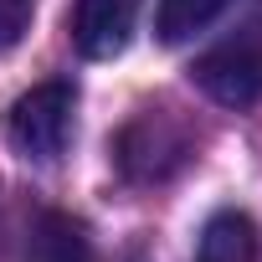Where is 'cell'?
<instances>
[{
  "mask_svg": "<svg viewBox=\"0 0 262 262\" xmlns=\"http://www.w3.org/2000/svg\"><path fill=\"white\" fill-rule=\"evenodd\" d=\"M195 160V123L175 103H144L113 134V165L134 185H165Z\"/></svg>",
  "mask_w": 262,
  "mask_h": 262,
  "instance_id": "1",
  "label": "cell"
},
{
  "mask_svg": "<svg viewBox=\"0 0 262 262\" xmlns=\"http://www.w3.org/2000/svg\"><path fill=\"white\" fill-rule=\"evenodd\" d=\"M72 113H77V93H72V82H36L31 93H21L16 103H11V113H6V134H11V144L26 155V160H36V165H52V160H62V149H67V139H72Z\"/></svg>",
  "mask_w": 262,
  "mask_h": 262,
  "instance_id": "2",
  "label": "cell"
},
{
  "mask_svg": "<svg viewBox=\"0 0 262 262\" xmlns=\"http://www.w3.org/2000/svg\"><path fill=\"white\" fill-rule=\"evenodd\" d=\"M195 82L226 108L262 103V26H242L206 57H195Z\"/></svg>",
  "mask_w": 262,
  "mask_h": 262,
  "instance_id": "3",
  "label": "cell"
},
{
  "mask_svg": "<svg viewBox=\"0 0 262 262\" xmlns=\"http://www.w3.org/2000/svg\"><path fill=\"white\" fill-rule=\"evenodd\" d=\"M139 11L144 0H77L72 11V41L82 57L93 62H108L128 47V36H134L139 26Z\"/></svg>",
  "mask_w": 262,
  "mask_h": 262,
  "instance_id": "4",
  "label": "cell"
},
{
  "mask_svg": "<svg viewBox=\"0 0 262 262\" xmlns=\"http://www.w3.org/2000/svg\"><path fill=\"white\" fill-rule=\"evenodd\" d=\"M262 252V236H257V221L247 211H216L201 231V247H195V262H257Z\"/></svg>",
  "mask_w": 262,
  "mask_h": 262,
  "instance_id": "5",
  "label": "cell"
},
{
  "mask_svg": "<svg viewBox=\"0 0 262 262\" xmlns=\"http://www.w3.org/2000/svg\"><path fill=\"white\" fill-rule=\"evenodd\" d=\"M26 257L31 262H98L88 226L72 221V216H62V211H41L36 216L31 242H26Z\"/></svg>",
  "mask_w": 262,
  "mask_h": 262,
  "instance_id": "6",
  "label": "cell"
},
{
  "mask_svg": "<svg viewBox=\"0 0 262 262\" xmlns=\"http://www.w3.org/2000/svg\"><path fill=\"white\" fill-rule=\"evenodd\" d=\"M226 6H231V0H160L155 31H160L165 47H180V41H190L195 31H206Z\"/></svg>",
  "mask_w": 262,
  "mask_h": 262,
  "instance_id": "7",
  "label": "cell"
},
{
  "mask_svg": "<svg viewBox=\"0 0 262 262\" xmlns=\"http://www.w3.org/2000/svg\"><path fill=\"white\" fill-rule=\"evenodd\" d=\"M31 16H36V0H0V52H11L31 31Z\"/></svg>",
  "mask_w": 262,
  "mask_h": 262,
  "instance_id": "8",
  "label": "cell"
},
{
  "mask_svg": "<svg viewBox=\"0 0 262 262\" xmlns=\"http://www.w3.org/2000/svg\"><path fill=\"white\" fill-rule=\"evenodd\" d=\"M128 262H144V257H128Z\"/></svg>",
  "mask_w": 262,
  "mask_h": 262,
  "instance_id": "9",
  "label": "cell"
}]
</instances>
